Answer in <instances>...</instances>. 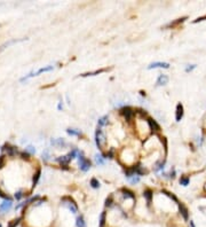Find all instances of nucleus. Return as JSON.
<instances>
[{"label":"nucleus","mask_w":206,"mask_h":227,"mask_svg":"<svg viewBox=\"0 0 206 227\" xmlns=\"http://www.w3.org/2000/svg\"><path fill=\"white\" fill-rule=\"evenodd\" d=\"M20 220H21L20 218H18V219H15V220H13L12 222L9 224V226H8V227H16V226L18 225V222H20Z\"/></svg>","instance_id":"72a5a7b5"},{"label":"nucleus","mask_w":206,"mask_h":227,"mask_svg":"<svg viewBox=\"0 0 206 227\" xmlns=\"http://www.w3.org/2000/svg\"><path fill=\"white\" fill-rule=\"evenodd\" d=\"M163 193L166 195V196H168L171 198V200H173L175 203H177L179 204V200H177V197L174 195V194H172V193H170V192H167V190H163Z\"/></svg>","instance_id":"aec40b11"},{"label":"nucleus","mask_w":206,"mask_h":227,"mask_svg":"<svg viewBox=\"0 0 206 227\" xmlns=\"http://www.w3.org/2000/svg\"><path fill=\"white\" fill-rule=\"evenodd\" d=\"M91 186L93 187V188H100V183H98V180L97 179H95V178H93L91 180Z\"/></svg>","instance_id":"bb28decb"},{"label":"nucleus","mask_w":206,"mask_h":227,"mask_svg":"<svg viewBox=\"0 0 206 227\" xmlns=\"http://www.w3.org/2000/svg\"><path fill=\"white\" fill-rule=\"evenodd\" d=\"M95 142H96V146L98 148H102L104 142H105V137L103 134V131L98 126H97L96 132H95Z\"/></svg>","instance_id":"20e7f679"},{"label":"nucleus","mask_w":206,"mask_h":227,"mask_svg":"<svg viewBox=\"0 0 206 227\" xmlns=\"http://www.w3.org/2000/svg\"><path fill=\"white\" fill-rule=\"evenodd\" d=\"M62 108H63V106H62V102H60V103H59V106H57V109H59V110H62Z\"/></svg>","instance_id":"37998d69"},{"label":"nucleus","mask_w":206,"mask_h":227,"mask_svg":"<svg viewBox=\"0 0 206 227\" xmlns=\"http://www.w3.org/2000/svg\"><path fill=\"white\" fill-rule=\"evenodd\" d=\"M104 158H105V157H102V155L96 154V155H95V163H96L97 165H103V164H104Z\"/></svg>","instance_id":"6ab92c4d"},{"label":"nucleus","mask_w":206,"mask_h":227,"mask_svg":"<svg viewBox=\"0 0 206 227\" xmlns=\"http://www.w3.org/2000/svg\"><path fill=\"white\" fill-rule=\"evenodd\" d=\"M184 20H186V17H182V19H179V20H177V21H175V22H173V23L171 22L170 24L167 25V28H168V26H174V25H177V24H179V23H182V22H183Z\"/></svg>","instance_id":"c85d7f7f"},{"label":"nucleus","mask_w":206,"mask_h":227,"mask_svg":"<svg viewBox=\"0 0 206 227\" xmlns=\"http://www.w3.org/2000/svg\"><path fill=\"white\" fill-rule=\"evenodd\" d=\"M0 227H1V224H0Z\"/></svg>","instance_id":"c03bdc74"},{"label":"nucleus","mask_w":206,"mask_h":227,"mask_svg":"<svg viewBox=\"0 0 206 227\" xmlns=\"http://www.w3.org/2000/svg\"><path fill=\"white\" fill-rule=\"evenodd\" d=\"M121 193H123V196L125 197V198H132V200L135 198V195H134L133 192L128 190L127 188H123V189H121Z\"/></svg>","instance_id":"2eb2a0df"},{"label":"nucleus","mask_w":206,"mask_h":227,"mask_svg":"<svg viewBox=\"0 0 206 227\" xmlns=\"http://www.w3.org/2000/svg\"><path fill=\"white\" fill-rule=\"evenodd\" d=\"M195 68H196V64H192V66H189V67L186 68V71L187 72H190V71H192Z\"/></svg>","instance_id":"e433bc0d"},{"label":"nucleus","mask_w":206,"mask_h":227,"mask_svg":"<svg viewBox=\"0 0 206 227\" xmlns=\"http://www.w3.org/2000/svg\"><path fill=\"white\" fill-rule=\"evenodd\" d=\"M2 150L6 152L7 155H9V156H14V155L17 154V149L15 147H13V146H11V145H5L2 147Z\"/></svg>","instance_id":"0eeeda50"},{"label":"nucleus","mask_w":206,"mask_h":227,"mask_svg":"<svg viewBox=\"0 0 206 227\" xmlns=\"http://www.w3.org/2000/svg\"><path fill=\"white\" fill-rule=\"evenodd\" d=\"M67 133L70 135H77V137L81 135V132H80V131H77V130H74V129H68Z\"/></svg>","instance_id":"5701e85b"},{"label":"nucleus","mask_w":206,"mask_h":227,"mask_svg":"<svg viewBox=\"0 0 206 227\" xmlns=\"http://www.w3.org/2000/svg\"><path fill=\"white\" fill-rule=\"evenodd\" d=\"M143 196L146 197L147 202H148V204H151V201H152V192L150 189H147L144 190V193H143Z\"/></svg>","instance_id":"f3484780"},{"label":"nucleus","mask_w":206,"mask_h":227,"mask_svg":"<svg viewBox=\"0 0 206 227\" xmlns=\"http://www.w3.org/2000/svg\"><path fill=\"white\" fill-rule=\"evenodd\" d=\"M108 157H109V158H114V149H111L109 153L107 154V157H105V158H108Z\"/></svg>","instance_id":"4c0bfd02"},{"label":"nucleus","mask_w":206,"mask_h":227,"mask_svg":"<svg viewBox=\"0 0 206 227\" xmlns=\"http://www.w3.org/2000/svg\"><path fill=\"white\" fill-rule=\"evenodd\" d=\"M105 218H107V213L103 211L101 216H100V222H98V227H104L105 226Z\"/></svg>","instance_id":"a211bd4d"},{"label":"nucleus","mask_w":206,"mask_h":227,"mask_svg":"<svg viewBox=\"0 0 206 227\" xmlns=\"http://www.w3.org/2000/svg\"><path fill=\"white\" fill-rule=\"evenodd\" d=\"M164 165H165V161H163V162H160V163H158L157 166L155 167V171L158 172V171H160V170H163V169H164Z\"/></svg>","instance_id":"cd10ccee"},{"label":"nucleus","mask_w":206,"mask_h":227,"mask_svg":"<svg viewBox=\"0 0 206 227\" xmlns=\"http://www.w3.org/2000/svg\"><path fill=\"white\" fill-rule=\"evenodd\" d=\"M12 205H13V203H12L11 200H9V201H5V202H2L1 204H0V213L8 211L9 209L12 208Z\"/></svg>","instance_id":"ddd939ff"},{"label":"nucleus","mask_w":206,"mask_h":227,"mask_svg":"<svg viewBox=\"0 0 206 227\" xmlns=\"http://www.w3.org/2000/svg\"><path fill=\"white\" fill-rule=\"evenodd\" d=\"M76 225L77 227H86V221L83 216H78L76 219Z\"/></svg>","instance_id":"dca6fc26"},{"label":"nucleus","mask_w":206,"mask_h":227,"mask_svg":"<svg viewBox=\"0 0 206 227\" xmlns=\"http://www.w3.org/2000/svg\"><path fill=\"white\" fill-rule=\"evenodd\" d=\"M107 69H101V70H96V71H93V72H87V74H83L81 76L83 77H86V76H95V75L102 74V72H105Z\"/></svg>","instance_id":"412c9836"},{"label":"nucleus","mask_w":206,"mask_h":227,"mask_svg":"<svg viewBox=\"0 0 206 227\" xmlns=\"http://www.w3.org/2000/svg\"><path fill=\"white\" fill-rule=\"evenodd\" d=\"M20 155H21V157H22L23 160H28V158L30 157V155H29V153H28V152H25V150H24V152H22V153L20 154Z\"/></svg>","instance_id":"473e14b6"},{"label":"nucleus","mask_w":206,"mask_h":227,"mask_svg":"<svg viewBox=\"0 0 206 227\" xmlns=\"http://www.w3.org/2000/svg\"><path fill=\"white\" fill-rule=\"evenodd\" d=\"M43 160L44 161H48L49 160V150H48V149H46V150L43 153Z\"/></svg>","instance_id":"c756f323"},{"label":"nucleus","mask_w":206,"mask_h":227,"mask_svg":"<svg viewBox=\"0 0 206 227\" xmlns=\"http://www.w3.org/2000/svg\"><path fill=\"white\" fill-rule=\"evenodd\" d=\"M54 69V67L53 66H48V67H45V68H41V69H39L38 71H36V72H30V74L28 75V76H25V77H23V78H21V81H24V80H28L29 78H31V77H35V76H38V75L43 74V72H48V71H52Z\"/></svg>","instance_id":"39448f33"},{"label":"nucleus","mask_w":206,"mask_h":227,"mask_svg":"<svg viewBox=\"0 0 206 227\" xmlns=\"http://www.w3.org/2000/svg\"><path fill=\"white\" fill-rule=\"evenodd\" d=\"M40 173H41V171H40V169L38 170V171L36 172V174H35V177H33V186H36L37 183H38V180H39V178H40Z\"/></svg>","instance_id":"a878e982"},{"label":"nucleus","mask_w":206,"mask_h":227,"mask_svg":"<svg viewBox=\"0 0 206 227\" xmlns=\"http://www.w3.org/2000/svg\"><path fill=\"white\" fill-rule=\"evenodd\" d=\"M120 114L126 118V121L129 122L131 118H132V116L134 115V111L131 107H124V108H121L120 109Z\"/></svg>","instance_id":"423d86ee"},{"label":"nucleus","mask_w":206,"mask_h":227,"mask_svg":"<svg viewBox=\"0 0 206 227\" xmlns=\"http://www.w3.org/2000/svg\"><path fill=\"white\" fill-rule=\"evenodd\" d=\"M25 152H28V153H31V154H35V153H36V149L32 147V146H29L28 148H25Z\"/></svg>","instance_id":"f704fd0d"},{"label":"nucleus","mask_w":206,"mask_h":227,"mask_svg":"<svg viewBox=\"0 0 206 227\" xmlns=\"http://www.w3.org/2000/svg\"><path fill=\"white\" fill-rule=\"evenodd\" d=\"M156 68H164V69H168L170 68V64L166 63V62H153L151 63L148 69H156Z\"/></svg>","instance_id":"1a4fd4ad"},{"label":"nucleus","mask_w":206,"mask_h":227,"mask_svg":"<svg viewBox=\"0 0 206 227\" xmlns=\"http://www.w3.org/2000/svg\"><path fill=\"white\" fill-rule=\"evenodd\" d=\"M205 19H206V15H205V16H203V17H198L197 20H195L194 23H198V22H201V21H204Z\"/></svg>","instance_id":"ea45409f"},{"label":"nucleus","mask_w":206,"mask_h":227,"mask_svg":"<svg viewBox=\"0 0 206 227\" xmlns=\"http://www.w3.org/2000/svg\"><path fill=\"white\" fill-rule=\"evenodd\" d=\"M189 183H190L189 177H182V178L180 179V184H181L182 186H188Z\"/></svg>","instance_id":"393cba45"},{"label":"nucleus","mask_w":206,"mask_h":227,"mask_svg":"<svg viewBox=\"0 0 206 227\" xmlns=\"http://www.w3.org/2000/svg\"><path fill=\"white\" fill-rule=\"evenodd\" d=\"M50 143H52L54 147H65V146H67L65 140H64V139H61V138H59V139H52V140H50Z\"/></svg>","instance_id":"f8f14e48"},{"label":"nucleus","mask_w":206,"mask_h":227,"mask_svg":"<svg viewBox=\"0 0 206 227\" xmlns=\"http://www.w3.org/2000/svg\"><path fill=\"white\" fill-rule=\"evenodd\" d=\"M179 210H180V213L183 217L184 220H188L189 219V211L188 209L186 208V205H183L181 203H179Z\"/></svg>","instance_id":"9d476101"},{"label":"nucleus","mask_w":206,"mask_h":227,"mask_svg":"<svg viewBox=\"0 0 206 227\" xmlns=\"http://www.w3.org/2000/svg\"><path fill=\"white\" fill-rule=\"evenodd\" d=\"M148 124H149V127H150V130L151 131H155V132H159L160 131V126L158 125V123L155 121V119H152V118H148Z\"/></svg>","instance_id":"6e6552de"},{"label":"nucleus","mask_w":206,"mask_h":227,"mask_svg":"<svg viewBox=\"0 0 206 227\" xmlns=\"http://www.w3.org/2000/svg\"><path fill=\"white\" fill-rule=\"evenodd\" d=\"M79 150H77V149H73L72 152H70V153L68 154V155H65V156H61V157H57L56 158V161H57V163H60L61 165H64L67 166L70 162H71V160L72 158H74L76 156H77V154H78Z\"/></svg>","instance_id":"f257e3e1"},{"label":"nucleus","mask_w":206,"mask_h":227,"mask_svg":"<svg viewBox=\"0 0 206 227\" xmlns=\"http://www.w3.org/2000/svg\"><path fill=\"white\" fill-rule=\"evenodd\" d=\"M129 181H131L132 184H138L140 181V177L139 176H134V177H132V178L129 179Z\"/></svg>","instance_id":"7c9ffc66"},{"label":"nucleus","mask_w":206,"mask_h":227,"mask_svg":"<svg viewBox=\"0 0 206 227\" xmlns=\"http://www.w3.org/2000/svg\"><path fill=\"white\" fill-rule=\"evenodd\" d=\"M4 164V156H0V167Z\"/></svg>","instance_id":"a19ab883"},{"label":"nucleus","mask_w":206,"mask_h":227,"mask_svg":"<svg viewBox=\"0 0 206 227\" xmlns=\"http://www.w3.org/2000/svg\"><path fill=\"white\" fill-rule=\"evenodd\" d=\"M0 197H2V198H5V200H8L9 201V197L7 196L6 194H4V192L0 189Z\"/></svg>","instance_id":"58836bf2"},{"label":"nucleus","mask_w":206,"mask_h":227,"mask_svg":"<svg viewBox=\"0 0 206 227\" xmlns=\"http://www.w3.org/2000/svg\"><path fill=\"white\" fill-rule=\"evenodd\" d=\"M62 203H63V205H65L72 213H78V205H77V203L74 202L70 196L63 197V198H62Z\"/></svg>","instance_id":"7ed1b4c3"},{"label":"nucleus","mask_w":206,"mask_h":227,"mask_svg":"<svg viewBox=\"0 0 206 227\" xmlns=\"http://www.w3.org/2000/svg\"><path fill=\"white\" fill-rule=\"evenodd\" d=\"M189 227H196L195 226V222L192 220H190V222H189Z\"/></svg>","instance_id":"79ce46f5"},{"label":"nucleus","mask_w":206,"mask_h":227,"mask_svg":"<svg viewBox=\"0 0 206 227\" xmlns=\"http://www.w3.org/2000/svg\"><path fill=\"white\" fill-rule=\"evenodd\" d=\"M107 123H108V116H103V117H101V118L98 119V122H97V126H98V127H102L103 125H105Z\"/></svg>","instance_id":"4be33fe9"},{"label":"nucleus","mask_w":206,"mask_h":227,"mask_svg":"<svg viewBox=\"0 0 206 227\" xmlns=\"http://www.w3.org/2000/svg\"><path fill=\"white\" fill-rule=\"evenodd\" d=\"M77 157H78L79 167H80V170H81V171H84V172L88 171V170H89V167H91V162H89V160H87L85 156L83 155L81 152H78V154H77Z\"/></svg>","instance_id":"f03ea898"},{"label":"nucleus","mask_w":206,"mask_h":227,"mask_svg":"<svg viewBox=\"0 0 206 227\" xmlns=\"http://www.w3.org/2000/svg\"><path fill=\"white\" fill-rule=\"evenodd\" d=\"M22 196H23V192H22V190H20V192H17V193L15 194V198H16V200H20Z\"/></svg>","instance_id":"c9c22d12"},{"label":"nucleus","mask_w":206,"mask_h":227,"mask_svg":"<svg viewBox=\"0 0 206 227\" xmlns=\"http://www.w3.org/2000/svg\"><path fill=\"white\" fill-rule=\"evenodd\" d=\"M112 202H114V198H112V196H109L107 200H105V207H111Z\"/></svg>","instance_id":"2f4dec72"},{"label":"nucleus","mask_w":206,"mask_h":227,"mask_svg":"<svg viewBox=\"0 0 206 227\" xmlns=\"http://www.w3.org/2000/svg\"><path fill=\"white\" fill-rule=\"evenodd\" d=\"M17 41H21V40H16V39H14V40H11V41H8V43H5L2 46H0V52L2 51V49H5L7 47V46H9V45H12V44H15L17 43Z\"/></svg>","instance_id":"b1692460"},{"label":"nucleus","mask_w":206,"mask_h":227,"mask_svg":"<svg viewBox=\"0 0 206 227\" xmlns=\"http://www.w3.org/2000/svg\"><path fill=\"white\" fill-rule=\"evenodd\" d=\"M168 83V77L166 75H159V77L157 78L156 85L157 86H164Z\"/></svg>","instance_id":"4468645a"},{"label":"nucleus","mask_w":206,"mask_h":227,"mask_svg":"<svg viewBox=\"0 0 206 227\" xmlns=\"http://www.w3.org/2000/svg\"><path fill=\"white\" fill-rule=\"evenodd\" d=\"M183 117V106L181 103H179L176 106V111H175V119L176 122H180Z\"/></svg>","instance_id":"9b49d317"}]
</instances>
